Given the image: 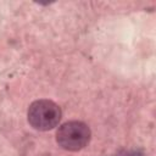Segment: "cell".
Instances as JSON below:
<instances>
[{
	"instance_id": "1",
	"label": "cell",
	"mask_w": 156,
	"mask_h": 156,
	"mask_svg": "<svg viewBox=\"0 0 156 156\" xmlns=\"http://www.w3.org/2000/svg\"><path fill=\"white\" fill-rule=\"evenodd\" d=\"M62 112L57 104L51 100L40 99L33 101L28 107V122L37 130H50L55 128L60 119Z\"/></svg>"
},
{
	"instance_id": "2",
	"label": "cell",
	"mask_w": 156,
	"mask_h": 156,
	"mask_svg": "<svg viewBox=\"0 0 156 156\" xmlns=\"http://www.w3.org/2000/svg\"><path fill=\"white\" fill-rule=\"evenodd\" d=\"M90 128L80 121H68L56 132L57 144L67 151H78L90 141Z\"/></svg>"
}]
</instances>
